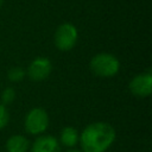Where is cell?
Returning <instances> with one entry per match:
<instances>
[{
  "instance_id": "obj_2",
  "label": "cell",
  "mask_w": 152,
  "mask_h": 152,
  "mask_svg": "<svg viewBox=\"0 0 152 152\" xmlns=\"http://www.w3.org/2000/svg\"><path fill=\"white\" fill-rule=\"evenodd\" d=\"M89 69L93 75L101 78H110L120 71V61L109 52H99L91 57Z\"/></svg>"
},
{
  "instance_id": "obj_12",
  "label": "cell",
  "mask_w": 152,
  "mask_h": 152,
  "mask_svg": "<svg viewBox=\"0 0 152 152\" xmlns=\"http://www.w3.org/2000/svg\"><path fill=\"white\" fill-rule=\"evenodd\" d=\"M10 121V112L7 106L0 103V129L5 128Z\"/></svg>"
},
{
  "instance_id": "obj_4",
  "label": "cell",
  "mask_w": 152,
  "mask_h": 152,
  "mask_svg": "<svg viewBox=\"0 0 152 152\" xmlns=\"http://www.w3.org/2000/svg\"><path fill=\"white\" fill-rule=\"evenodd\" d=\"M77 40H78V30L72 23H63L55 31L53 43L59 51L72 50Z\"/></svg>"
},
{
  "instance_id": "obj_3",
  "label": "cell",
  "mask_w": 152,
  "mask_h": 152,
  "mask_svg": "<svg viewBox=\"0 0 152 152\" xmlns=\"http://www.w3.org/2000/svg\"><path fill=\"white\" fill-rule=\"evenodd\" d=\"M50 118L48 112L42 107H34L30 109L24 119V128L31 135H40L49 128Z\"/></svg>"
},
{
  "instance_id": "obj_5",
  "label": "cell",
  "mask_w": 152,
  "mask_h": 152,
  "mask_svg": "<svg viewBox=\"0 0 152 152\" xmlns=\"http://www.w3.org/2000/svg\"><path fill=\"white\" fill-rule=\"evenodd\" d=\"M128 90L135 97H148L152 91V72L145 71L133 76L128 83Z\"/></svg>"
},
{
  "instance_id": "obj_1",
  "label": "cell",
  "mask_w": 152,
  "mask_h": 152,
  "mask_svg": "<svg viewBox=\"0 0 152 152\" xmlns=\"http://www.w3.org/2000/svg\"><path fill=\"white\" fill-rule=\"evenodd\" d=\"M116 131L106 121H95L87 125L80 133L78 144L82 152H106L115 141Z\"/></svg>"
},
{
  "instance_id": "obj_9",
  "label": "cell",
  "mask_w": 152,
  "mask_h": 152,
  "mask_svg": "<svg viewBox=\"0 0 152 152\" xmlns=\"http://www.w3.org/2000/svg\"><path fill=\"white\" fill-rule=\"evenodd\" d=\"M78 138H80V132L77 128L72 126H65L62 128L59 133V145L68 147V148H74L78 144Z\"/></svg>"
},
{
  "instance_id": "obj_11",
  "label": "cell",
  "mask_w": 152,
  "mask_h": 152,
  "mask_svg": "<svg viewBox=\"0 0 152 152\" xmlns=\"http://www.w3.org/2000/svg\"><path fill=\"white\" fill-rule=\"evenodd\" d=\"M15 96H17V93L14 88L8 86L1 91V103L5 106H8L15 100Z\"/></svg>"
},
{
  "instance_id": "obj_6",
  "label": "cell",
  "mask_w": 152,
  "mask_h": 152,
  "mask_svg": "<svg viewBox=\"0 0 152 152\" xmlns=\"http://www.w3.org/2000/svg\"><path fill=\"white\" fill-rule=\"evenodd\" d=\"M52 71V63L48 57L39 56L33 58L27 69H26V76H28L30 80L34 82H40L46 80Z\"/></svg>"
},
{
  "instance_id": "obj_10",
  "label": "cell",
  "mask_w": 152,
  "mask_h": 152,
  "mask_svg": "<svg viewBox=\"0 0 152 152\" xmlns=\"http://www.w3.org/2000/svg\"><path fill=\"white\" fill-rule=\"evenodd\" d=\"M25 76H26V70L21 66H12L7 71V78H8V81H11L13 83L23 81L25 78Z\"/></svg>"
},
{
  "instance_id": "obj_14",
  "label": "cell",
  "mask_w": 152,
  "mask_h": 152,
  "mask_svg": "<svg viewBox=\"0 0 152 152\" xmlns=\"http://www.w3.org/2000/svg\"><path fill=\"white\" fill-rule=\"evenodd\" d=\"M1 5H2V0H0V6H1Z\"/></svg>"
},
{
  "instance_id": "obj_8",
  "label": "cell",
  "mask_w": 152,
  "mask_h": 152,
  "mask_svg": "<svg viewBox=\"0 0 152 152\" xmlns=\"http://www.w3.org/2000/svg\"><path fill=\"white\" fill-rule=\"evenodd\" d=\"M30 141L23 134L11 135L5 144L7 152H27L30 150Z\"/></svg>"
},
{
  "instance_id": "obj_13",
  "label": "cell",
  "mask_w": 152,
  "mask_h": 152,
  "mask_svg": "<svg viewBox=\"0 0 152 152\" xmlns=\"http://www.w3.org/2000/svg\"><path fill=\"white\" fill-rule=\"evenodd\" d=\"M66 152H82L81 150H77V148H70V150H68Z\"/></svg>"
},
{
  "instance_id": "obj_7",
  "label": "cell",
  "mask_w": 152,
  "mask_h": 152,
  "mask_svg": "<svg viewBox=\"0 0 152 152\" xmlns=\"http://www.w3.org/2000/svg\"><path fill=\"white\" fill-rule=\"evenodd\" d=\"M30 152H61V145L56 137L40 134L30 145Z\"/></svg>"
}]
</instances>
